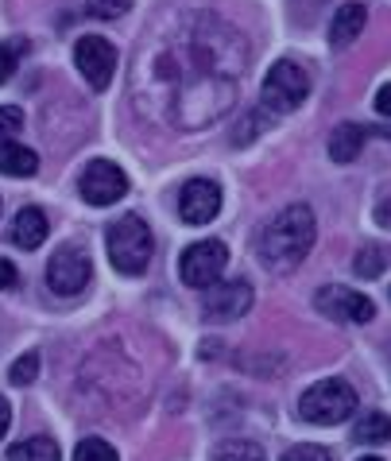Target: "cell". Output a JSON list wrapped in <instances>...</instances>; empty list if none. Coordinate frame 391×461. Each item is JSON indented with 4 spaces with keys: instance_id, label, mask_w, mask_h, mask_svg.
<instances>
[{
    "instance_id": "1",
    "label": "cell",
    "mask_w": 391,
    "mask_h": 461,
    "mask_svg": "<svg viewBox=\"0 0 391 461\" xmlns=\"http://www.w3.org/2000/svg\"><path fill=\"white\" fill-rule=\"evenodd\" d=\"M314 233H318V225H314L310 206L295 202V206L280 210L256 240L263 267H268V272H291V267H298L302 256L314 245Z\"/></svg>"
},
{
    "instance_id": "2",
    "label": "cell",
    "mask_w": 391,
    "mask_h": 461,
    "mask_svg": "<svg viewBox=\"0 0 391 461\" xmlns=\"http://www.w3.org/2000/svg\"><path fill=\"white\" fill-rule=\"evenodd\" d=\"M151 252H156V240H151V229L144 217L129 213L109 229V260L117 264L120 276H144L151 264Z\"/></svg>"
},
{
    "instance_id": "3",
    "label": "cell",
    "mask_w": 391,
    "mask_h": 461,
    "mask_svg": "<svg viewBox=\"0 0 391 461\" xmlns=\"http://www.w3.org/2000/svg\"><path fill=\"white\" fill-rule=\"evenodd\" d=\"M352 411H357V392L345 380H322L302 392L298 400V415L307 422H318V427H337Z\"/></svg>"
},
{
    "instance_id": "4",
    "label": "cell",
    "mask_w": 391,
    "mask_h": 461,
    "mask_svg": "<svg viewBox=\"0 0 391 461\" xmlns=\"http://www.w3.org/2000/svg\"><path fill=\"white\" fill-rule=\"evenodd\" d=\"M225 264H229V249H225V240H198V245H191L182 252L179 276H182L186 287L209 291L213 284H221Z\"/></svg>"
},
{
    "instance_id": "5",
    "label": "cell",
    "mask_w": 391,
    "mask_h": 461,
    "mask_svg": "<svg viewBox=\"0 0 391 461\" xmlns=\"http://www.w3.org/2000/svg\"><path fill=\"white\" fill-rule=\"evenodd\" d=\"M307 94H310V78H307V70L291 59H280L268 70V78H263V105L275 109V113L298 109L302 101H307Z\"/></svg>"
},
{
    "instance_id": "6",
    "label": "cell",
    "mask_w": 391,
    "mask_h": 461,
    "mask_svg": "<svg viewBox=\"0 0 391 461\" xmlns=\"http://www.w3.org/2000/svg\"><path fill=\"white\" fill-rule=\"evenodd\" d=\"M90 276H93V264L82 245H62L47 264V287L55 294H82L90 287Z\"/></svg>"
},
{
    "instance_id": "7",
    "label": "cell",
    "mask_w": 391,
    "mask_h": 461,
    "mask_svg": "<svg viewBox=\"0 0 391 461\" xmlns=\"http://www.w3.org/2000/svg\"><path fill=\"white\" fill-rule=\"evenodd\" d=\"M74 62H78L82 78L93 89H109L112 74H117V47L109 40H101V35H82L74 43Z\"/></svg>"
},
{
    "instance_id": "8",
    "label": "cell",
    "mask_w": 391,
    "mask_h": 461,
    "mask_svg": "<svg viewBox=\"0 0 391 461\" xmlns=\"http://www.w3.org/2000/svg\"><path fill=\"white\" fill-rule=\"evenodd\" d=\"M78 190H82V198L90 202V206H112V202L124 198V190H129V178H124V171L117 167V163L93 159L90 167L82 171Z\"/></svg>"
},
{
    "instance_id": "9",
    "label": "cell",
    "mask_w": 391,
    "mask_h": 461,
    "mask_svg": "<svg viewBox=\"0 0 391 461\" xmlns=\"http://www.w3.org/2000/svg\"><path fill=\"white\" fill-rule=\"evenodd\" d=\"M314 303H318V311L325 318H333V322H372V314H376L369 294H360L352 287H322Z\"/></svg>"
},
{
    "instance_id": "10",
    "label": "cell",
    "mask_w": 391,
    "mask_h": 461,
    "mask_svg": "<svg viewBox=\"0 0 391 461\" xmlns=\"http://www.w3.org/2000/svg\"><path fill=\"white\" fill-rule=\"evenodd\" d=\"M221 213V186L209 178H191L179 194V217L186 225H209Z\"/></svg>"
},
{
    "instance_id": "11",
    "label": "cell",
    "mask_w": 391,
    "mask_h": 461,
    "mask_svg": "<svg viewBox=\"0 0 391 461\" xmlns=\"http://www.w3.org/2000/svg\"><path fill=\"white\" fill-rule=\"evenodd\" d=\"M252 306V284L248 279H233V284H213L206 294V314L225 322V318H241Z\"/></svg>"
},
{
    "instance_id": "12",
    "label": "cell",
    "mask_w": 391,
    "mask_h": 461,
    "mask_svg": "<svg viewBox=\"0 0 391 461\" xmlns=\"http://www.w3.org/2000/svg\"><path fill=\"white\" fill-rule=\"evenodd\" d=\"M47 213L43 210H35V206H23L16 213V221H12V240H16L20 249H40L43 240H47Z\"/></svg>"
},
{
    "instance_id": "13",
    "label": "cell",
    "mask_w": 391,
    "mask_h": 461,
    "mask_svg": "<svg viewBox=\"0 0 391 461\" xmlns=\"http://www.w3.org/2000/svg\"><path fill=\"white\" fill-rule=\"evenodd\" d=\"M364 20H369V8L364 5H342L337 8V16H333V23H330V43L337 50L349 47L364 32Z\"/></svg>"
},
{
    "instance_id": "14",
    "label": "cell",
    "mask_w": 391,
    "mask_h": 461,
    "mask_svg": "<svg viewBox=\"0 0 391 461\" xmlns=\"http://www.w3.org/2000/svg\"><path fill=\"white\" fill-rule=\"evenodd\" d=\"M40 171V156L23 144L0 140V175H16V178H31Z\"/></svg>"
},
{
    "instance_id": "15",
    "label": "cell",
    "mask_w": 391,
    "mask_h": 461,
    "mask_svg": "<svg viewBox=\"0 0 391 461\" xmlns=\"http://www.w3.org/2000/svg\"><path fill=\"white\" fill-rule=\"evenodd\" d=\"M360 144H364V128H360V124H352V121L337 124L333 136H330V159L352 163V159L360 156Z\"/></svg>"
},
{
    "instance_id": "16",
    "label": "cell",
    "mask_w": 391,
    "mask_h": 461,
    "mask_svg": "<svg viewBox=\"0 0 391 461\" xmlns=\"http://www.w3.org/2000/svg\"><path fill=\"white\" fill-rule=\"evenodd\" d=\"M8 461H62V454H58L55 438H43V434H35V438L12 446Z\"/></svg>"
},
{
    "instance_id": "17",
    "label": "cell",
    "mask_w": 391,
    "mask_h": 461,
    "mask_svg": "<svg viewBox=\"0 0 391 461\" xmlns=\"http://www.w3.org/2000/svg\"><path fill=\"white\" fill-rule=\"evenodd\" d=\"M391 434V419L380 415V411H372V415H364L357 427H352V438L364 442V446H372V442H384Z\"/></svg>"
},
{
    "instance_id": "18",
    "label": "cell",
    "mask_w": 391,
    "mask_h": 461,
    "mask_svg": "<svg viewBox=\"0 0 391 461\" xmlns=\"http://www.w3.org/2000/svg\"><path fill=\"white\" fill-rule=\"evenodd\" d=\"M213 461H268L256 442H221L213 450Z\"/></svg>"
},
{
    "instance_id": "19",
    "label": "cell",
    "mask_w": 391,
    "mask_h": 461,
    "mask_svg": "<svg viewBox=\"0 0 391 461\" xmlns=\"http://www.w3.org/2000/svg\"><path fill=\"white\" fill-rule=\"evenodd\" d=\"M74 461H117V450L105 438H82L78 450H74Z\"/></svg>"
},
{
    "instance_id": "20",
    "label": "cell",
    "mask_w": 391,
    "mask_h": 461,
    "mask_svg": "<svg viewBox=\"0 0 391 461\" xmlns=\"http://www.w3.org/2000/svg\"><path fill=\"white\" fill-rule=\"evenodd\" d=\"M132 8V0H85L90 20H120Z\"/></svg>"
},
{
    "instance_id": "21",
    "label": "cell",
    "mask_w": 391,
    "mask_h": 461,
    "mask_svg": "<svg viewBox=\"0 0 391 461\" xmlns=\"http://www.w3.org/2000/svg\"><path fill=\"white\" fill-rule=\"evenodd\" d=\"M35 373H40V353H23L20 361L12 365V384H16V388H28L35 380Z\"/></svg>"
},
{
    "instance_id": "22",
    "label": "cell",
    "mask_w": 391,
    "mask_h": 461,
    "mask_svg": "<svg viewBox=\"0 0 391 461\" xmlns=\"http://www.w3.org/2000/svg\"><path fill=\"white\" fill-rule=\"evenodd\" d=\"M20 55H23V43H0V86L16 74Z\"/></svg>"
},
{
    "instance_id": "23",
    "label": "cell",
    "mask_w": 391,
    "mask_h": 461,
    "mask_svg": "<svg viewBox=\"0 0 391 461\" xmlns=\"http://www.w3.org/2000/svg\"><path fill=\"white\" fill-rule=\"evenodd\" d=\"M384 252L380 249H364L360 256H357V272L364 276V279H376V276H380L384 272Z\"/></svg>"
},
{
    "instance_id": "24",
    "label": "cell",
    "mask_w": 391,
    "mask_h": 461,
    "mask_svg": "<svg viewBox=\"0 0 391 461\" xmlns=\"http://www.w3.org/2000/svg\"><path fill=\"white\" fill-rule=\"evenodd\" d=\"M280 461H333V454L325 450V446H295V450H287Z\"/></svg>"
},
{
    "instance_id": "25",
    "label": "cell",
    "mask_w": 391,
    "mask_h": 461,
    "mask_svg": "<svg viewBox=\"0 0 391 461\" xmlns=\"http://www.w3.org/2000/svg\"><path fill=\"white\" fill-rule=\"evenodd\" d=\"M23 128V113L16 105H0V136H16Z\"/></svg>"
},
{
    "instance_id": "26",
    "label": "cell",
    "mask_w": 391,
    "mask_h": 461,
    "mask_svg": "<svg viewBox=\"0 0 391 461\" xmlns=\"http://www.w3.org/2000/svg\"><path fill=\"white\" fill-rule=\"evenodd\" d=\"M16 284H20V272H16V264L0 256V287H16Z\"/></svg>"
},
{
    "instance_id": "27",
    "label": "cell",
    "mask_w": 391,
    "mask_h": 461,
    "mask_svg": "<svg viewBox=\"0 0 391 461\" xmlns=\"http://www.w3.org/2000/svg\"><path fill=\"white\" fill-rule=\"evenodd\" d=\"M376 113H380V117H391V86H380V94H376Z\"/></svg>"
},
{
    "instance_id": "28",
    "label": "cell",
    "mask_w": 391,
    "mask_h": 461,
    "mask_svg": "<svg viewBox=\"0 0 391 461\" xmlns=\"http://www.w3.org/2000/svg\"><path fill=\"white\" fill-rule=\"evenodd\" d=\"M8 427H12V407H8L4 395H0V438L8 434Z\"/></svg>"
},
{
    "instance_id": "29",
    "label": "cell",
    "mask_w": 391,
    "mask_h": 461,
    "mask_svg": "<svg viewBox=\"0 0 391 461\" xmlns=\"http://www.w3.org/2000/svg\"><path fill=\"white\" fill-rule=\"evenodd\" d=\"M376 221H380V225H391V202H384V206L376 210Z\"/></svg>"
},
{
    "instance_id": "30",
    "label": "cell",
    "mask_w": 391,
    "mask_h": 461,
    "mask_svg": "<svg viewBox=\"0 0 391 461\" xmlns=\"http://www.w3.org/2000/svg\"><path fill=\"white\" fill-rule=\"evenodd\" d=\"M360 461H380V457H360Z\"/></svg>"
}]
</instances>
